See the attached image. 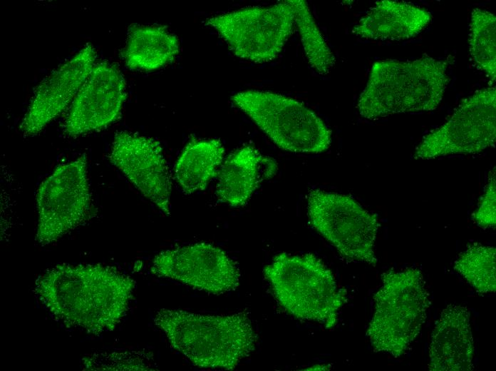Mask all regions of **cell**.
Instances as JSON below:
<instances>
[{"mask_svg": "<svg viewBox=\"0 0 496 371\" xmlns=\"http://www.w3.org/2000/svg\"><path fill=\"white\" fill-rule=\"evenodd\" d=\"M135 282L100 264H59L35 283L43 307L64 325L88 334L113 330L125 316Z\"/></svg>", "mask_w": 496, "mask_h": 371, "instance_id": "cell-1", "label": "cell"}, {"mask_svg": "<svg viewBox=\"0 0 496 371\" xmlns=\"http://www.w3.org/2000/svg\"><path fill=\"white\" fill-rule=\"evenodd\" d=\"M154 323L173 349L205 369H234L254 350L257 339L244 312L203 315L163 308L156 312Z\"/></svg>", "mask_w": 496, "mask_h": 371, "instance_id": "cell-2", "label": "cell"}, {"mask_svg": "<svg viewBox=\"0 0 496 371\" xmlns=\"http://www.w3.org/2000/svg\"><path fill=\"white\" fill-rule=\"evenodd\" d=\"M447 63L430 56L375 62L357 108L375 120L397 113L430 111L440 103L449 82Z\"/></svg>", "mask_w": 496, "mask_h": 371, "instance_id": "cell-3", "label": "cell"}, {"mask_svg": "<svg viewBox=\"0 0 496 371\" xmlns=\"http://www.w3.org/2000/svg\"><path fill=\"white\" fill-rule=\"evenodd\" d=\"M264 274L277 302L291 315L326 329L336 326L347 293L320 259L311 253H281L264 268Z\"/></svg>", "mask_w": 496, "mask_h": 371, "instance_id": "cell-4", "label": "cell"}, {"mask_svg": "<svg viewBox=\"0 0 496 371\" xmlns=\"http://www.w3.org/2000/svg\"><path fill=\"white\" fill-rule=\"evenodd\" d=\"M373 295L374 313L366 334L375 352L403 355L420 332L430 305L420 270H388Z\"/></svg>", "mask_w": 496, "mask_h": 371, "instance_id": "cell-5", "label": "cell"}, {"mask_svg": "<svg viewBox=\"0 0 496 371\" xmlns=\"http://www.w3.org/2000/svg\"><path fill=\"white\" fill-rule=\"evenodd\" d=\"M231 100L283 151L319 153L331 145L328 126L296 99L271 91L247 90L233 95Z\"/></svg>", "mask_w": 496, "mask_h": 371, "instance_id": "cell-6", "label": "cell"}, {"mask_svg": "<svg viewBox=\"0 0 496 371\" xmlns=\"http://www.w3.org/2000/svg\"><path fill=\"white\" fill-rule=\"evenodd\" d=\"M307 200L311 225L342 258L376 266L375 244L380 227L376 214L346 194L312 189Z\"/></svg>", "mask_w": 496, "mask_h": 371, "instance_id": "cell-7", "label": "cell"}, {"mask_svg": "<svg viewBox=\"0 0 496 371\" xmlns=\"http://www.w3.org/2000/svg\"><path fill=\"white\" fill-rule=\"evenodd\" d=\"M36 200V240L41 245L56 242L88 220L92 205L86 154L58 166L40 184Z\"/></svg>", "mask_w": 496, "mask_h": 371, "instance_id": "cell-8", "label": "cell"}, {"mask_svg": "<svg viewBox=\"0 0 496 371\" xmlns=\"http://www.w3.org/2000/svg\"><path fill=\"white\" fill-rule=\"evenodd\" d=\"M237 57L254 63L275 59L292 34L294 11L290 0L270 6H250L209 18Z\"/></svg>", "mask_w": 496, "mask_h": 371, "instance_id": "cell-9", "label": "cell"}, {"mask_svg": "<svg viewBox=\"0 0 496 371\" xmlns=\"http://www.w3.org/2000/svg\"><path fill=\"white\" fill-rule=\"evenodd\" d=\"M495 137L496 90L485 88L463 98L445 123L423 136L413 157L477 153L492 146Z\"/></svg>", "mask_w": 496, "mask_h": 371, "instance_id": "cell-10", "label": "cell"}, {"mask_svg": "<svg viewBox=\"0 0 496 371\" xmlns=\"http://www.w3.org/2000/svg\"><path fill=\"white\" fill-rule=\"evenodd\" d=\"M151 272L213 295L235 290L240 273L234 261L221 248L197 243L159 253Z\"/></svg>", "mask_w": 496, "mask_h": 371, "instance_id": "cell-11", "label": "cell"}, {"mask_svg": "<svg viewBox=\"0 0 496 371\" xmlns=\"http://www.w3.org/2000/svg\"><path fill=\"white\" fill-rule=\"evenodd\" d=\"M108 158L145 197L165 215H170L172 176L157 141L138 133L118 131Z\"/></svg>", "mask_w": 496, "mask_h": 371, "instance_id": "cell-12", "label": "cell"}, {"mask_svg": "<svg viewBox=\"0 0 496 371\" xmlns=\"http://www.w3.org/2000/svg\"><path fill=\"white\" fill-rule=\"evenodd\" d=\"M125 98V81L119 68L105 61L95 63L71 103L64 133L78 136L108 126L119 117Z\"/></svg>", "mask_w": 496, "mask_h": 371, "instance_id": "cell-13", "label": "cell"}, {"mask_svg": "<svg viewBox=\"0 0 496 371\" xmlns=\"http://www.w3.org/2000/svg\"><path fill=\"white\" fill-rule=\"evenodd\" d=\"M96 51L87 44L38 86L19 126L26 136L38 133L73 103L88 77Z\"/></svg>", "mask_w": 496, "mask_h": 371, "instance_id": "cell-14", "label": "cell"}, {"mask_svg": "<svg viewBox=\"0 0 496 371\" xmlns=\"http://www.w3.org/2000/svg\"><path fill=\"white\" fill-rule=\"evenodd\" d=\"M475 346L467 307L449 304L440 312L429 345L430 371H470Z\"/></svg>", "mask_w": 496, "mask_h": 371, "instance_id": "cell-15", "label": "cell"}, {"mask_svg": "<svg viewBox=\"0 0 496 371\" xmlns=\"http://www.w3.org/2000/svg\"><path fill=\"white\" fill-rule=\"evenodd\" d=\"M276 162L263 156L254 146H244L232 153L219 171L216 195L232 207L245 205L260 183L272 177Z\"/></svg>", "mask_w": 496, "mask_h": 371, "instance_id": "cell-16", "label": "cell"}, {"mask_svg": "<svg viewBox=\"0 0 496 371\" xmlns=\"http://www.w3.org/2000/svg\"><path fill=\"white\" fill-rule=\"evenodd\" d=\"M426 9L404 1H376L352 29L366 39L404 40L417 36L431 21Z\"/></svg>", "mask_w": 496, "mask_h": 371, "instance_id": "cell-17", "label": "cell"}, {"mask_svg": "<svg viewBox=\"0 0 496 371\" xmlns=\"http://www.w3.org/2000/svg\"><path fill=\"white\" fill-rule=\"evenodd\" d=\"M180 51L177 37L158 25H132L122 58L131 70L151 71L171 63Z\"/></svg>", "mask_w": 496, "mask_h": 371, "instance_id": "cell-18", "label": "cell"}, {"mask_svg": "<svg viewBox=\"0 0 496 371\" xmlns=\"http://www.w3.org/2000/svg\"><path fill=\"white\" fill-rule=\"evenodd\" d=\"M224 148L218 139L192 138L184 148L174 168L182 190L192 194L204 190L218 173Z\"/></svg>", "mask_w": 496, "mask_h": 371, "instance_id": "cell-19", "label": "cell"}, {"mask_svg": "<svg viewBox=\"0 0 496 371\" xmlns=\"http://www.w3.org/2000/svg\"><path fill=\"white\" fill-rule=\"evenodd\" d=\"M294 11L303 48L311 68L320 75L329 73L335 63V57L317 26L306 1L290 0Z\"/></svg>", "mask_w": 496, "mask_h": 371, "instance_id": "cell-20", "label": "cell"}, {"mask_svg": "<svg viewBox=\"0 0 496 371\" xmlns=\"http://www.w3.org/2000/svg\"><path fill=\"white\" fill-rule=\"evenodd\" d=\"M496 249L492 246L473 244L461 253L454 263V270L477 293L496 290Z\"/></svg>", "mask_w": 496, "mask_h": 371, "instance_id": "cell-21", "label": "cell"}, {"mask_svg": "<svg viewBox=\"0 0 496 371\" xmlns=\"http://www.w3.org/2000/svg\"><path fill=\"white\" fill-rule=\"evenodd\" d=\"M470 52L472 60L489 78H496V18L491 12L479 8L471 14Z\"/></svg>", "mask_w": 496, "mask_h": 371, "instance_id": "cell-22", "label": "cell"}, {"mask_svg": "<svg viewBox=\"0 0 496 371\" xmlns=\"http://www.w3.org/2000/svg\"><path fill=\"white\" fill-rule=\"evenodd\" d=\"M495 170L489 175L485 191L477 209L472 213V220L480 228H493L496 225Z\"/></svg>", "mask_w": 496, "mask_h": 371, "instance_id": "cell-23", "label": "cell"}, {"mask_svg": "<svg viewBox=\"0 0 496 371\" xmlns=\"http://www.w3.org/2000/svg\"><path fill=\"white\" fill-rule=\"evenodd\" d=\"M309 370H326V365H315L313 367V368L310 367L308 369Z\"/></svg>", "mask_w": 496, "mask_h": 371, "instance_id": "cell-24", "label": "cell"}]
</instances>
